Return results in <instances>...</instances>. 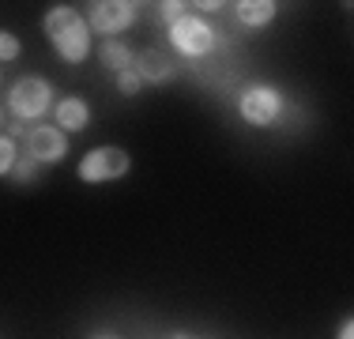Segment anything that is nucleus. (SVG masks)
Returning <instances> with one entry per match:
<instances>
[{
	"label": "nucleus",
	"instance_id": "1",
	"mask_svg": "<svg viewBox=\"0 0 354 339\" xmlns=\"http://www.w3.org/2000/svg\"><path fill=\"white\" fill-rule=\"evenodd\" d=\"M41 27H46L49 42H53L57 57L68 64H83L91 53V27L87 19H83L75 8H49L46 19H41Z\"/></svg>",
	"mask_w": 354,
	"mask_h": 339
},
{
	"label": "nucleus",
	"instance_id": "2",
	"mask_svg": "<svg viewBox=\"0 0 354 339\" xmlns=\"http://www.w3.org/2000/svg\"><path fill=\"white\" fill-rule=\"evenodd\" d=\"M132 166L129 151L124 147H95L83 155L80 163V181L87 185H102V181H117V177H124Z\"/></svg>",
	"mask_w": 354,
	"mask_h": 339
},
{
	"label": "nucleus",
	"instance_id": "3",
	"mask_svg": "<svg viewBox=\"0 0 354 339\" xmlns=\"http://www.w3.org/2000/svg\"><path fill=\"white\" fill-rule=\"evenodd\" d=\"M49 98H53V87L41 75H23L8 91V109L23 121H30V117H41L49 109Z\"/></svg>",
	"mask_w": 354,
	"mask_h": 339
},
{
	"label": "nucleus",
	"instance_id": "4",
	"mask_svg": "<svg viewBox=\"0 0 354 339\" xmlns=\"http://www.w3.org/2000/svg\"><path fill=\"white\" fill-rule=\"evenodd\" d=\"M279 109H283V95L275 87H268V83H252V87H245V91H241V98H238L241 121L252 125V129L272 125L275 117H279Z\"/></svg>",
	"mask_w": 354,
	"mask_h": 339
},
{
	"label": "nucleus",
	"instance_id": "5",
	"mask_svg": "<svg viewBox=\"0 0 354 339\" xmlns=\"http://www.w3.org/2000/svg\"><path fill=\"white\" fill-rule=\"evenodd\" d=\"M170 42L185 57H207L215 49V30L196 15H181L177 23H170Z\"/></svg>",
	"mask_w": 354,
	"mask_h": 339
},
{
	"label": "nucleus",
	"instance_id": "6",
	"mask_svg": "<svg viewBox=\"0 0 354 339\" xmlns=\"http://www.w3.org/2000/svg\"><path fill=\"white\" fill-rule=\"evenodd\" d=\"M132 23H136V4L132 0H98V4H91V15H87V27L98 34H121Z\"/></svg>",
	"mask_w": 354,
	"mask_h": 339
},
{
	"label": "nucleus",
	"instance_id": "7",
	"mask_svg": "<svg viewBox=\"0 0 354 339\" xmlns=\"http://www.w3.org/2000/svg\"><path fill=\"white\" fill-rule=\"evenodd\" d=\"M27 147H30V158L35 163H61L64 155H68V140H64V132L57 129V125H41V129L30 132V140H27Z\"/></svg>",
	"mask_w": 354,
	"mask_h": 339
},
{
	"label": "nucleus",
	"instance_id": "8",
	"mask_svg": "<svg viewBox=\"0 0 354 339\" xmlns=\"http://www.w3.org/2000/svg\"><path fill=\"white\" fill-rule=\"evenodd\" d=\"M132 68H136V75L143 83H166V80H174V61L162 53V49H143V53L132 61Z\"/></svg>",
	"mask_w": 354,
	"mask_h": 339
},
{
	"label": "nucleus",
	"instance_id": "9",
	"mask_svg": "<svg viewBox=\"0 0 354 339\" xmlns=\"http://www.w3.org/2000/svg\"><path fill=\"white\" fill-rule=\"evenodd\" d=\"M91 121V106L83 98H61L57 106V129L61 132H83Z\"/></svg>",
	"mask_w": 354,
	"mask_h": 339
},
{
	"label": "nucleus",
	"instance_id": "10",
	"mask_svg": "<svg viewBox=\"0 0 354 339\" xmlns=\"http://www.w3.org/2000/svg\"><path fill=\"white\" fill-rule=\"evenodd\" d=\"M238 19L245 23V27H268V23L275 19V4L272 0H241Z\"/></svg>",
	"mask_w": 354,
	"mask_h": 339
},
{
	"label": "nucleus",
	"instance_id": "11",
	"mask_svg": "<svg viewBox=\"0 0 354 339\" xmlns=\"http://www.w3.org/2000/svg\"><path fill=\"white\" fill-rule=\"evenodd\" d=\"M98 57H102V64L113 68V72H124V68H132V61H136V53L117 38H106L102 49H98Z\"/></svg>",
	"mask_w": 354,
	"mask_h": 339
},
{
	"label": "nucleus",
	"instance_id": "12",
	"mask_svg": "<svg viewBox=\"0 0 354 339\" xmlns=\"http://www.w3.org/2000/svg\"><path fill=\"white\" fill-rule=\"evenodd\" d=\"M117 91H121V95H140L143 91V80L136 75V68H124V72H117Z\"/></svg>",
	"mask_w": 354,
	"mask_h": 339
},
{
	"label": "nucleus",
	"instance_id": "13",
	"mask_svg": "<svg viewBox=\"0 0 354 339\" xmlns=\"http://www.w3.org/2000/svg\"><path fill=\"white\" fill-rule=\"evenodd\" d=\"M12 166H15V140L12 136H0V177L12 174Z\"/></svg>",
	"mask_w": 354,
	"mask_h": 339
},
{
	"label": "nucleus",
	"instance_id": "14",
	"mask_svg": "<svg viewBox=\"0 0 354 339\" xmlns=\"http://www.w3.org/2000/svg\"><path fill=\"white\" fill-rule=\"evenodd\" d=\"M12 174H15V181L27 185V181H35V177H38V163H35V158H15Z\"/></svg>",
	"mask_w": 354,
	"mask_h": 339
},
{
	"label": "nucleus",
	"instance_id": "15",
	"mask_svg": "<svg viewBox=\"0 0 354 339\" xmlns=\"http://www.w3.org/2000/svg\"><path fill=\"white\" fill-rule=\"evenodd\" d=\"M15 57H19V38L0 30V61H15Z\"/></svg>",
	"mask_w": 354,
	"mask_h": 339
},
{
	"label": "nucleus",
	"instance_id": "16",
	"mask_svg": "<svg viewBox=\"0 0 354 339\" xmlns=\"http://www.w3.org/2000/svg\"><path fill=\"white\" fill-rule=\"evenodd\" d=\"M181 15H185V4H177V0H166V4H162V19L166 23H177Z\"/></svg>",
	"mask_w": 354,
	"mask_h": 339
},
{
	"label": "nucleus",
	"instance_id": "17",
	"mask_svg": "<svg viewBox=\"0 0 354 339\" xmlns=\"http://www.w3.org/2000/svg\"><path fill=\"white\" fill-rule=\"evenodd\" d=\"M335 339H354V324H351V320H343V324H339V336H335Z\"/></svg>",
	"mask_w": 354,
	"mask_h": 339
},
{
	"label": "nucleus",
	"instance_id": "18",
	"mask_svg": "<svg viewBox=\"0 0 354 339\" xmlns=\"http://www.w3.org/2000/svg\"><path fill=\"white\" fill-rule=\"evenodd\" d=\"M95 339H113V336H95Z\"/></svg>",
	"mask_w": 354,
	"mask_h": 339
},
{
	"label": "nucleus",
	"instance_id": "19",
	"mask_svg": "<svg viewBox=\"0 0 354 339\" xmlns=\"http://www.w3.org/2000/svg\"><path fill=\"white\" fill-rule=\"evenodd\" d=\"M174 339H189V336H174Z\"/></svg>",
	"mask_w": 354,
	"mask_h": 339
}]
</instances>
